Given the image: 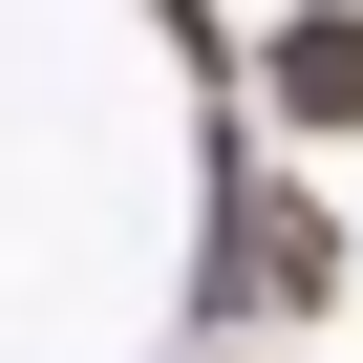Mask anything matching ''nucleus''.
Here are the masks:
<instances>
[{
  "label": "nucleus",
  "mask_w": 363,
  "mask_h": 363,
  "mask_svg": "<svg viewBox=\"0 0 363 363\" xmlns=\"http://www.w3.org/2000/svg\"><path fill=\"white\" fill-rule=\"evenodd\" d=\"M278 128H363V0H299L278 22Z\"/></svg>",
  "instance_id": "f03ea898"
},
{
  "label": "nucleus",
  "mask_w": 363,
  "mask_h": 363,
  "mask_svg": "<svg viewBox=\"0 0 363 363\" xmlns=\"http://www.w3.org/2000/svg\"><path fill=\"white\" fill-rule=\"evenodd\" d=\"M171 363H257V342H171Z\"/></svg>",
  "instance_id": "20e7f679"
},
{
  "label": "nucleus",
  "mask_w": 363,
  "mask_h": 363,
  "mask_svg": "<svg viewBox=\"0 0 363 363\" xmlns=\"http://www.w3.org/2000/svg\"><path fill=\"white\" fill-rule=\"evenodd\" d=\"M150 22H171V43H193V65H235V43H214V0H150Z\"/></svg>",
  "instance_id": "7ed1b4c3"
},
{
  "label": "nucleus",
  "mask_w": 363,
  "mask_h": 363,
  "mask_svg": "<svg viewBox=\"0 0 363 363\" xmlns=\"http://www.w3.org/2000/svg\"><path fill=\"white\" fill-rule=\"evenodd\" d=\"M342 299V214L299 193V171H257L214 128V235H193V342H257V320H320Z\"/></svg>",
  "instance_id": "f257e3e1"
}]
</instances>
